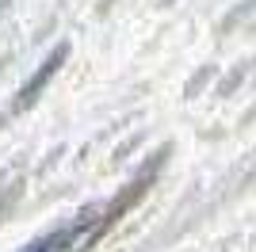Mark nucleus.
Masks as SVG:
<instances>
[{
  "mask_svg": "<svg viewBox=\"0 0 256 252\" xmlns=\"http://www.w3.org/2000/svg\"><path fill=\"white\" fill-rule=\"evenodd\" d=\"M65 54H69V46H58V50L50 54V62L38 69V73L31 76V80L23 84V92H20V104H16V111H23V107H31L34 100H38V88H46V80H50L54 73H58V65L65 62Z\"/></svg>",
  "mask_w": 256,
  "mask_h": 252,
  "instance_id": "nucleus-2",
  "label": "nucleus"
},
{
  "mask_svg": "<svg viewBox=\"0 0 256 252\" xmlns=\"http://www.w3.org/2000/svg\"><path fill=\"white\" fill-rule=\"evenodd\" d=\"M104 222L107 218H88V214H80V218H73L69 226H58L54 233L31 241L23 252H80L100 230H104Z\"/></svg>",
  "mask_w": 256,
  "mask_h": 252,
  "instance_id": "nucleus-1",
  "label": "nucleus"
}]
</instances>
